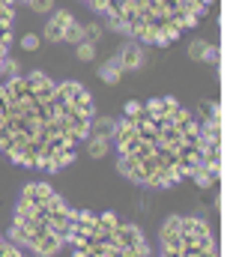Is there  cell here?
<instances>
[{
  "instance_id": "1",
  "label": "cell",
  "mask_w": 248,
  "mask_h": 257,
  "mask_svg": "<svg viewBox=\"0 0 248 257\" xmlns=\"http://www.w3.org/2000/svg\"><path fill=\"white\" fill-rule=\"evenodd\" d=\"M93 102L84 84L45 72L0 84V153L33 171H63L90 138Z\"/></svg>"
},
{
  "instance_id": "2",
  "label": "cell",
  "mask_w": 248,
  "mask_h": 257,
  "mask_svg": "<svg viewBox=\"0 0 248 257\" xmlns=\"http://www.w3.org/2000/svg\"><path fill=\"white\" fill-rule=\"evenodd\" d=\"M200 123L174 96L129 102L117 123V171L147 189H171L200 165Z\"/></svg>"
},
{
  "instance_id": "3",
  "label": "cell",
  "mask_w": 248,
  "mask_h": 257,
  "mask_svg": "<svg viewBox=\"0 0 248 257\" xmlns=\"http://www.w3.org/2000/svg\"><path fill=\"white\" fill-rule=\"evenodd\" d=\"M117 33L141 45H171L191 30L212 6V0H84Z\"/></svg>"
},
{
  "instance_id": "4",
  "label": "cell",
  "mask_w": 248,
  "mask_h": 257,
  "mask_svg": "<svg viewBox=\"0 0 248 257\" xmlns=\"http://www.w3.org/2000/svg\"><path fill=\"white\" fill-rule=\"evenodd\" d=\"M75 209L48 183H27L15 203L9 236L18 248L39 257H54L69 242Z\"/></svg>"
},
{
  "instance_id": "5",
  "label": "cell",
  "mask_w": 248,
  "mask_h": 257,
  "mask_svg": "<svg viewBox=\"0 0 248 257\" xmlns=\"http://www.w3.org/2000/svg\"><path fill=\"white\" fill-rule=\"evenodd\" d=\"M75 257H150L144 230L114 212L78 209L69 230Z\"/></svg>"
},
{
  "instance_id": "6",
  "label": "cell",
  "mask_w": 248,
  "mask_h": 257,
  "mask_svg": "<svg viewBox=\"0 0 248 257\" xmlns=\"http://www.w3.org/2000/svg\"><path fill=\"white\" fill-rule=\"evenodd\" d=\"M159 257H218L212 230L194 215H171L159 230Z\"/></svg>"
},
{
  "instance_id": "7",
  "label": "cell",
  "mask_w": 248,
  "mask_h": 257,
  "mask_svg": "<svg viewBox=\"0 0 248 257\" xmlns=\"http://www.w3.org/2000/svg\"><path fill=\"white\" fill-rule=\"evenodd\" d=\"M200 165L194 171V183L200 189H209L218 183V168H221V123H218V105H209V117L200 123Z\"/></svg>"
},
{
  "instance_id": "8",
  "label": "cell",
  "mask_w": 248,
  "mask_h": 257,
  "mask_svg": "<svg viewBox=\"0 0 248 257\" xmlns=\"http://www.w3.org/2000/svg\"><path fill=\"white\" fill-rule=\"evenodd\" d=\"M42 36H45L48 42H84V39H87L84 27H81V24L75 21V15L66 12V9H54V12H51V18H48Z\"/></svg>"
},
{
  "instance_id": "9",
  "label": "cell",
  "mask_w": 248,
  "mask_h": 257,
  "mask_svg": "<svg viewBox=\"0 0 248 257\" xmlns=\"http://www.w3.org/2000/svg\"><path fill=\"white\" fill-rule=\"evenodd\" d=\"M114 135H117V123L114 120H108V117H102V120H96L93 128H90V138H87V150H90V156L93 159H102L105 156V150H108V138L114 141Z\"/></svg>"
},
{
  "instance_id": "10",
  "label": "cell",
  "mask_w": 248,
  "mask_h": 257,
  "mask_svg": "<svg viewBox=\"0 0 248 257\" xmlns=\"http://www.w3.org/2000/svg\"><path fill=\"white\" fill-rule=\"evenodd\" d=\"M12 24H15V0H0V69L6 66V54L12 45Z\"/></svg>"
},
{
  "instance_id": "11",
  "label": "cell",
  "mask_w": 248,
  "mask_h": 257,
  "mask_svg": "<svg viewBox=\"0 0 248 257\" xmlns=\"http://www.w3.org/2000/svg\"><path fill=\"white\" fill-rule=\"evenodd\" d=\"M120 63H123L126 72H132V69H141L144 66V45L141 42H129L126 48H120Z\"/></svg>"
},
{
  "instance_id": "12",
  "label": "cell",
  "mask_w": 248,
  "mask_h": 257,
  "mask_svg": "<svg viewBox=\"0 0 248 257\" xmlns=\"http://www.w3.org/2000/svg\"><path fill=\"white\" fill-rule=\"evenodd\" d=\"M188 57L194 60H206V63H218V48L212 42H203V39H194L188 45Z\"/></svg>"
},
{
  "instance_id": "13",
  "label": "cell",
  "mask_w": 248,
  "mask_h": 257,
  "mask_svg": "<svg viewBox=\"0 0 248 257\" xmlns=\"http://www.w3.org/2000/svg\"><path fill=\"white\" fill-rule=\"evenodd\" d=\"M99 75H102V81H105V84H117V81L126 75L123 63H120V57L114 54L111 60H105V63H102V69H99Z\"/></svg>"
},
{
  "instance_id": "14",
  "label": "cell",
  "mask_w": 248,
  "mask_h": 257,
  "mask_svg": "<svg viewBox=\"0 0 248 257\" xmlns=\"http://www.w3.org/2000/svg\"><path fill=\"white\" fill-rule=\"evenodd\" d=\"M0 257H24V254H21V248L12 239H3L0 236Z\"/></svg>"
},
{
  "instance_id": "15",
  "label": "cell",
  "mask_w": 248,
  "mask_h": 257,
  "mask_svg": "<svg viewBox=\"0 0 248 257\" xmlns=\"http://www.w3.org/2000/svg\"><path fill=\"white\" fill-rule=\"evenodd\" d=\"M78 57H81V60H93V57H96V45H93V39L78 42Z\"/></svg>"
},
{
  "instance_id": "16",
  "label": "cell",
  "mask_w": 248,
  "mask_h": 257,
  "mask_svg": "<svg viewBox=\"0 0 248 257\" xmlns=\"http://www.w3.org/2000/svg\"><path fill=\"white\" fill-rule=\"evenodd\" d=\"M21 3H27L33 12H51L54 9V0H21Z\"/></svg>"
},
{
  "instance_id": "17",
  "label": "cell",
  "mask_w": 248,
  "mask_h": 257,
  "mask_svg": "<svg viewBox=\"0 0 248 257\" xmlns=\"http://www.w3.org/2000/svg\"><path fill=\"white\" fill-rule=\"evenodd\" d=\"M39 42H42L39 36H33V33H27V36L21 39V48H27V51H36V48H39Z\"/></svg>"
}]
</instances>
